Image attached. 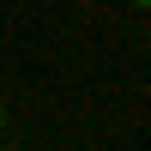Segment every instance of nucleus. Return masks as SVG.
Wrapping results in <instances>:
<instances>
[{"label":"nucleus","instance_id":"f257e3e1","mask_svg":"<svg viewBox=\"0 0 151 151\" xmlns=\"http://www.w3.org/2000/svg\"><path fill=\"white\" fill-rule=\"evenodd\" d=\"M0 133H6V103H0Z\"/></svg>","mask_w":151,"mask_h":151},{"label":"nucleus","instance_id":"f03ea898","mask_svg":"<svg viewBox=\"0 0 151 151\" xmlns=\"http://www.w3.org/2000/svg\"><path fill=\"white\" fill-rule=\"evenodd\" d=\"M127 6H151V0H127Z\"/></svg>","mask_w":151,"mask_h":151}]
</instances>
